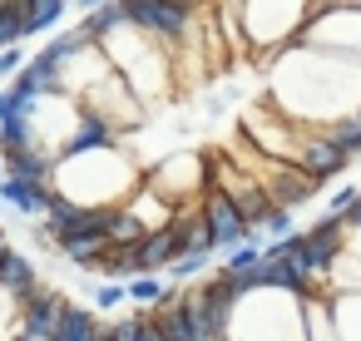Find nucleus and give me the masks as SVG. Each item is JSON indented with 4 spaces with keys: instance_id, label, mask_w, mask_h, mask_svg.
Returning <instances> with one entry per match:
<instances>
[{
    "instance_id": "1",
    "label": "nucleus",
    "mask_w": 361,
    "mask_h": 341,
    "mask_svg": "<svg viewBox=\"0 0 361 341\" xmlns=\"http://www.w3.org/2000/svg\"><path fill=\"white\" fill-rule=\"evenodd\" d=\"M124 11H129V25L144 30L149 40L183 45L193 35V11L173 6V0H124Z\"/></svg>"
},
{
    "instance_id": "2",
    "label": "nucleus",
    "mask_w": 361,
    "mask_h": 341,
    "mask_svg": "<svg viewBox=\"0 0 361 341\" xmlns=\"http://www.w3.org/2000/svg\"><path fill=\"white\" fill-rule=\"evenodd\" d=\"M346 252V218L341 213H322L312 228H302V267L326 287V272L336 267V257Z\"/></svg>"
},
{
    "instance_id": "3",
    "label": "nucleus",
    "mask_w": 361,
    "mask_h": 341,
    "mask_svg": "<svg viewBox=\"0 0 361 341\" xmlns=\"http://www.w3.org/2000/svg\"><path fill=\"white\" fill-rule=\"evenodd\" d=\"M198 213H203V223H208V232H213L218 252H233V247H243V242L252 237V228H247L243 208H238L223 188H208V193L198 198Z\"/></svg>"
},
{
    "instance_id": "4",
    "label": "nucleus",
    "mask_w": 361,
    "mask_h": 341,
    "mask_svg": "<svg viewBox=\"0 0 361 341\" xmlns=\"http://www.w3.org/2000/svg\"><path fill=\"white\" fill-rule=\"evenodd\" d=\"M60 311H65V297L50 292V287H35V292L20 302V316H16L11 341H50L55 326H60Z\"/></svg>"
},
{
    "instance_id": "5",
    "label": "nucleus",
    "mask_w": 361,
    "mask_h": 341,
    "mask_svg": "<svg viewBox=\"0 0 361 341\" xmlns=\"http://www.w3.org/2000/svg\"><path fill=\"white\" fill-rule=\"evenodd\" d=\"M262 188L272 193V203H277V208H292V213L322 193V183H317L312 173H302L297 163H277V159L267 163V173H262Z\"/></svg>"
},
{
    "instance_id": "6",
    "label": "nucleus",
    "mask_w": 361,
    "mask_h": 341,
    "mask_svg": "<svg viewBox=\"0 0 361 341\" xmlns=\"http://www.w3.org/2000/svg\"><path fill=\"white\" fill-rule=\"evenodd\" d=\"M297 168L302 173H312L317 183H326V178H341L346 168H351V159L322 134V129H307L302 134V144H297Z\"/></svg>"
},
{
    "instance_id": "7",
    "label": "nucleus",
    "mask_w": 361,
    "mask_h": 341,
    "mask_svg": "<svg viewBox=\"0 0 361 341\" xmlns=\"http://www.w3.org/2000/svg\"><path fill=\"white\" fill-rule=\"evenodd\" d=\"M149 316H154L159 341H203V336H198V321H193V306L183 302L178 287H169V297H164L159 306H149Z\"/></svg>"
},
{
    "instance_id": "8",
    "label": "nucleus",
    "mask_w": 361,
    "mask_h": 341,
    "mask_svg": "<svg viewBox=\"0 0 361 341\" xmlns=\"http://www.w3.org/2000/svg\"><path fill=\"white\" fill-rule=\"evenodd\" d=\"M173 257H178V237H173V228H154L144 242H134L129 247V267H134V277H144V272H169L173 267Z\"/></svg>"
},
{
    "instance_id": "9",
    "label": "nucleus",
    "mask_w": 361,
    "mask_h": 341,
    "mask_svg": "<svg viewBox=\"0 0 361 341\" xmlns=\"http://www.w3.org/2000/svg\"><path fill=\"white\" fill-rule=\"evenodd\" d=\"M50 193H55V183H25V178H6V183H0L6 208H16V213H25V218H40V223H45V213H50Z\"/></svg>"
},
{
    "instance_id": "10",
    "label": "nucleus",
    "mask_w": 361,
    "mask_h": 341,
    "mask_svg": "<svg viewBox=\"0 0 361 341\" xmlns=\"http://www.w3.org/2000/svg\"><path fill=\"white\" fill-rule=\"evenodd\" d=\"M35 287H40V267H35L25 252H16V247H11L6 267H0V292H6L11 302H25Z\"/></svg>"
},
{
    "instance_id": "11",
    "label": "nucleus",
    "mask_w": 361,
    "mask_h": 341,
    "mask_svg": "<svg viewBox=\"0 0 361 341\" xmlns=\"http://www.w3.org/2000/svg\"><path fill=\"white\" fill-rule=\"evenodd\" d=\"M297 306H302V336L307 341H341L336 336V321H331V306H326V292H312Z\"/></svg>"
},
{
    "instance_id": "12",
    "label": "nucleus",
    "mask_w": 361,
    "mask_h": 341,
    "mask_svg": "<svg viewBox=\"0 0 361 341\" xmlns=\"http://www.w3.org/2000/svg\"><path fill=\"white\" fill-rule=\"evenodd\" d=\"M99 316L90 311V306H75V302H65V311H60V326H55V336L50 341H99Z\"/></svg>"
},
{
    "instance_id": "13",
    "label": "nucleus",
    "mask_w": 361,
    "mask_h": 341,
    "mask_svg": "<svg viewBox=\"0 0 361 341\" xmlns=\"http://www.w3.org/2000/svg\"><path fill=\"white\" fill-rule=\"evenodd\" d=\"M11 163V178H25V183H55V154L50 149H20L6 159Z\"/></svg>"
},
{
    "instance_id": "14",
    "label": "nucleus",
    "mask_w": 361,
    "mask_h": 341,
    "mask_svg": "<svg viewBox=\"0 0 361 341\" xmlns=\"http://www.w3.org/2000/svg\"><path fill=\"white\" fill-rule=\"evenodd\" d=\"M331 321L341 341H361V292H326Z\"/></svg>"
},
{
    "instance_id": "15",
    "label": "nucleus",
    "mask_w": 361,
    "mask_h": 341,
    "mask_svg": "<svg viewBox=\"0 0 361 341\" xmlns=\"http://www.w3.org/2000/svg\"><path fill=\"white\" fill-rule=\"evenodd\" d=\"M0 149H6V159L20 154V149H40L35 144V114H6V124H0Z\"/></svg>"
},
{
    "instance_id": "16",
    "label": "nucleus",
    "mask_w": 361,
    "mask_h": 341,
    "mask_svg": "<svg viewBox=\"0 0 361 341\" xmlns=\"http://www.w3.org/2000/svg\"><path fill=\"white\" fill-rule=\"evenodd\" d=\"M75 267H99L104 257H109V237H60L55 242Z\"/></svg>"
},
{
    "instance_id": "17",
    "label": "nucleus",
    "mask_w": 361,
    "mask_h": 341,
    "mask_svg": "<svg viewBox=\"0 0 361 341\" xmlns=\"http://www.w3.org/2000/svg\"><path fill=\"white\" fill-rule=\"evenodd\" d=\"M322 134H326L346 159H361V114H341V119L322 124Z\"/></svg>"
},
{
    "instance_id": "18",
    "label": "nucleus",
    "mask_w": 361,
    "mask_h": 341,
    "mask_svg": "<svg viewBox=\"0 0 361 341\" xmlns=\"http://www.w3.org/2000/svg\"><path fill=\"white\" fill-rule=\"evenodd\" d=\"M20 6H25V35H40V30L60 25L70 0H20Z\"/></svg>"
},
{
    "instance_id": "19",
    "label": "nucleus",
    "mask_w": 361,
    "mask_h": 341,
    "mask_svg": "<svg viewBox=\"0 0 361 341\" xmlns=\"http://www.w3.org/2000/svg\"><path fill=\"white\" fill-rule=\"evenodd\" d=\"M149 237V228L129 213V208H119L114 213V228H109V247H134V242H144Z\"/></svg>"
},
{
    "instance_id": "20",
    "label": "nucleus",
    "mask_w": 361,
    "mask_h": 341,
    "mask_svg": "<svg viewBox=\"0 0 361 341\" xmlns=\"http://www.w3.org/2000/svg\"><path fill=\"white\" fill-rule=\"evenodd\" d=\"M25 40V6L20 0H6V11H0V50H11Z\"/></svg>"
},
{
    "instance_id": "21",
    "label": "nucleus",
    "mask_w": 361,
    "mask_h": 341,
    "mask_svg": "<svg viewBox=\"0 0 361 341\" xmlns=\"http://www.w3.org/2000/svg\"><path fill=\"white\" fill-rule=\"evenodd\" d=\"M164 297H169V282H164V277H154V272L129 277V302H139V306H159Z\"/></svg>"
},
{
    "instance_id": "22",
    "label": "nucleus",
    "mask_w": 361,
    "mask_h": 341,
    "mask_svg": "<svg viewBox=\"0 0 361 341\" xmlns=\"http://www.w3.org/2000/svg\"><path fill=\"white\" fill-rule=\"evenodd\" d=\"M257 232H262L267 242H282V237H292V232H297V218H292V208H272V213L257 223Z\"/></svg>"
},
{
    "instance_id": "23",
    "label": "nucleus",
    "mask_w": 361,
    "mask_h": 341,
    "mask_svg": "<svg viewBox=\"0 0 361 341\" xmlns=\"http://www.w3.org/2000/svg\"><path fill=\"white\" fill-rule=\"evenodd\" d=\"M213 257H218V252H183V257H173L169 277H173V282H198V277H203V267H208Z\"/></svg>"
},
{
    "instance_id": "24",
    "label": "nucleus",
    "mask_w": 361,
    "mask_h": 341,
    "mask_svg": "<svg viewBox=\"0 0 361 341\" xmlns=\"http://www.w3.org/2000/svg\"><path fill=\"white\" fill-rule=\"evenodd\" d=\"M124 302H129V287H124V282L94 287V306H99V311H114V306H124Z\"/></svg>"
},
{
    "instance_id": "25",
    "label": "nucleus",
    "mask_w": 361,
    "mask_h": 341,
    "mask_svg": "<svg viewBox=\"0 0 361 341\" xmlns=\"http://www.w3.org/2000/svg\"><path fill=\"white\" fill-rule=\"evenodd\" d=\"M356 198H361V183H341V188H336V193L326 198V213H346V208H351Z\"/></svg>"
},
{
    "instance_id": "26",
    "label": "nucleus",
    "mask_w": 361,
    "mask_h": 341,
    "mask_svg": "<svg viewBox=\"0 0 361 341\" xmlns=\"http://www.w3.org/2000/svg\"><path fill=\"white\" fill-rule=\"evenodd\" d=\"M20 70H25V55H20V45L0 50V80H11V75H20Z\"/></svg>"
},
{
    "instance_id": "27",
    "label": "nucleus",
    "mask_w": 361,
    "mask_h": 341,
    "mask_svg": "<svg viewBox=\"0 0 361 341\" xmlns=\"http://www.w3.org/2000/svg\"><path fill=\"white\" fill-rule=\"evenodd\" d=\"M173 6H183V11H203L208 0H173Z\"/></svg>"
},
{
    "instance_id": "28",
    "label": "nucleus",
    "mask_w": 361,
    "mask_h": 341,
    "mask_svg": "<svg viewBox=\"0 0 361 341\" xmlns=\"http://www.w3.org/2000/svg\"><path fill=\"white\" fill-rule=\"evenodd\" d=\"M6 114H11V99H6V89H0V124H6Z\"/></svg>"
},
{
    "instance_id": "29",
    "label": "nucleus",
    "mask_w": 361,
    "mask_h": 341,
    "mask_svg": "<svg viewBox=\"0 0 361 341\" xmlns=\"http://www.w3.org/2000/svg\"><path fill=\"white\" fill-rule=\"evenodd\" d=\"M80 6H85V11H99V6H109V0H80Z\"/></svg>"
},
{
    "instance_id": "30",
    "label": "nucleus",
    "mask_w": 361,
    "mask_h": 341,
    "mask_svg": "<svg viewBox=\"0 0 361 341\" xmlns=\"http://www.w3.org/2000/svg\"><path fill=\"white\" fill-rule=\"evenodd\" d=\"M6 178H11V163H6V159H0V183H6Z\"/></svg>"
},
{
    "instance_id": "31",
    "label": "nucleus",
    "mask_w": 361,
    "mask_h": 341,
    "mask_svg": "<svg viewBox=\"0 0 361 341\" xmlns=\"http://www.w3.org/2000/svg\"><path fill=\"white\" fill-rule=\"evenodd\" d=\"M356 114H361V109H356Z\"/></svg>"
}]
</instances>
